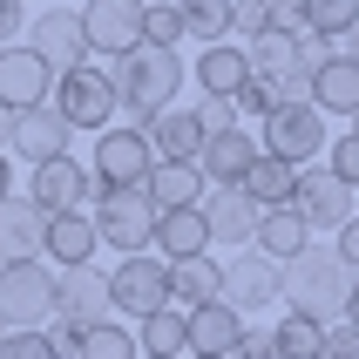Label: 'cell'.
<instances>
[{
    "label": "cell",
    "instance_id": "cell-13",
    "mask_svg": "<svg viewBox=\"0 0 359 359\" xmlns=\"http://www.w3.org/2000/svg\"><path fill=\"white\" fill-rule=\"evenodd\" d=\"M27 197H34L48 217H55V210H81V203H95V177H88V163H75V156H48V163H34Z\"/></svg>",
    "mask_w": 359,
    "mask_h": 359
},
{
    "label": "cell",
    "instance_id": "cell-42",
    "mask_svg": "<svg viewBox=\"0 0 359 359\" xmlns=\"http://www.w3.org/2000/svg\"><path fill=\"white\" fill-rule=\"evenodd\" d=\"M325 359H359V332H353L346 319L325 325Z\"/></svg>",
    "mask_w": 359,
    "mask_h": 359
},
{
    "label": "cell",
    "instance_id": "cell-41",
    "mask_svg": "<svg viewBox=\"0 0 359 359\" xmlns=\"http://www.w3.org/2000/svg\"><path fill=\"white\" fill-rule=\"evenodd\" d=\"M190 116H197L203 129H231V122H238V102H231V95H203Z\"/></svg>",
    "mask_w": 359,
    "mask_h": 359
},
{
    "label": "cell",
    "instance_id": "cell-38",
    "mask_svg": "<svg viewBox=\"0 0 359 359\" xmlns=\"http://www.w3.org/2000/svg\"><path fill=\"white\" fill-rule=\"evenodd\" d=\"M325 170H332L339 183H353V190H359V129H339V136L325 142Z\"/></svg>",
    "mask_w": 359,
    "mask_h": 359
},
{
    "label": "cell",
    "instance_id": "cell-47",
    "mask_svg": "<svg viewBox=\"0 0 359 359\" xmlns=\"http://www.w3.org/2000/svg\"><path fill=\"white\" fill-rule=\"evenodd\" d=\"M14 190V163H7V149H0V197Z\"/></svg>",
    "mask_w": 359,
    "mask_h": 359
},
{
    "label": "cell",
    "instance_id": "cell-5",
    "mask_svg": "<svg viewBox=\"0 0 359 359\" xmlns=\"http://www.w3.org/2000/svg\"><path fill=\"white\" fill-rule=\"evenodd\" d=\"M48 319H55V264L0 258V325H48Z\"/></svg>",
    "mask_w": 359,
    "mask_h": 359
},
{
    "label": "cell",
    "instance_id": "cell-9",
    "mask_svg": "<svg viewBox=\"0 0 359 359\" xmlns=\"http://www.w3.org/2000/svg\"><path fill=\"white\" fill-rule=\"evenodd\" d=\"M149 170H156V149H149V136H142L136 122L129 129H95V163H88V177L102 183H149Z\"/></svg>",
    "mask_w": 359,
    "mask_h": 359
},
{
    "label": "cell",
    "instance_id": "cell-48",
    "mask_svg": "<svg viewBox=\"0 0 359 359\" xmlns=\"http://www.w3.org/2000/svg\"><path fill=\"white\" fill-rule=\"evenodd\" d=\"M346 325L359 332V285H353V299H346Z\"/></svg>",
    "mask_w": 359,
    "mask_h": 359
},
{
    "label": "cell",
    "instance_id": "cell-40",
    "mask_svg": "<svg viewBox=\"0 0 359 359\" xmlns=\"http://www.w3.org/2000/svg\"><path fill=\"white\" fill-rule=\"evenodd\" d=\"M231 34H238V41L271 34V7H264V0H238V14H231Z\"/></svg>",
    "mask_w": 359,
    "mask_h": 359
},
{
    "label": "cell",
    "instance_id": "cell-17",
    "mask_svg": "<svg viewBox=\"0 0 359 359\" xmlns=\"http://www.w3.org/2000/svg\"><path fill=\"white\" fill-rule=\"evenodd\" d=\"M95 224H88V210H55L48 217V231H41V258L55 264V271H81V264H95Z\"/></svg>",
    "mask_w": 359,
    "mask_h": 359
},
{
    "label": "cell",
    "instance_id": "cell-36",
    "mask_svg": "<svg viewBox=\"0 0 359 359\" xmlns=\"http://www.w3.org/2000/svg\"><path fill=\"white\" fill-rule=\"evenodd\" d=\"M0 359H61V353H55V339L41 325H7L0 332Z\"/></svg>",
    "mask_w": 359,
    "mask_h": 359
},
{
    "label": "cell",
    "instance_id": "cell-12",
    "mask_svg": "<svg viewBox=\"0 0 359 359\" xmlns=\"http://www.w3.org/2000/svg\"><path fill=\"white\" fill-rule=\"evenodd\" d=\"M116 319V305H109V278H95L88 264L81 271H55V325L61 332H88V325Z\"/></svg>",
    "mask_w": 359,
    "mask_h": 359
},
{
    "label": "cell",
    "instance_id": "cell-31",
    "mask_svg": "<svg viewBox=\"0 0 359 359\" xmlns=\"http://www.w3.org/2000/svg\"><path fill=\"white\" fill-rule=\"evenodd\" d=\"M142 353H156V359H190V332H183V312L177 305H163V312H149L136 332Z\"/></svg>",
    "mask_w": 359,
    "mask_h": 359
},
{
    "label": "cell",
    "instance_id": "cell-14",
    "mask_svg": "<svg viewBox=\"0 0 359 359\" xmlns=\"http://www.w3.org/2000/svg\"><path fill=\"white\" fill-rule=\"evenodd\" d=\"M55 95V68L27 48V41H14V48H0V102L7 109H41V102Z\"/></svg>",
    "mask_w": 359,
    "mask_h": 359
},
{
    "label": "cell",
    "instance_id": "cell-25",
    "mask_svg": "<svg viewBox=\"0 0 359 359\" xmlns=\"http://www.w3.org/2000/svg\"><path fill=\"white\" fill-rule=\"evenodd\" d=\"M156 251H163V264L210 251V224H203L197 203H190V210H156Z\"/></svg>",
    "mask_w": 359,
    "mask_h": 359
},
{
    "label": "cell",
    "instance_id": "cell-15",
    "mask_svg": "<svg viewBox=\"0 0 359 359\" xmlns=\"http://www.w3.org/2000/svg\"><path fill=\"white\" fill-rule=\"evenodd\" d=\"M217 271H224V292H217V299L231 305V312H264V305L278 299V264L264 258V251H251V244H244L231 264H217Z\"/></svg>",
    "mask_w": 359,
    "mask_h": 359
},
{
    "label": "cell",
    "instance_id": "cell-34",
    "mask_svg": "<svg viewBox=\"0 0 359 359\" xmlns=\"http://www.w3.org/2000/svg\"><path fill=\"white\" fill-rule=\"evenodd\" d=\"M75 359H142V346H136V332H129V325L102 319V325H88V332L75 339Z\"/></svg>",
    "mask_w": 359,
    "mask_h": 359
},
{
    "label": "cell",
    "instance_id": "cell-22",
    "mask_svg": "<svg viewBox=\"0 0 359 359\" xmlns=\"http://www.w3.org/2000/svg\"><path fill=\"white\" fill-rule=\"evenodd\" d=\"M136 129L149 136L156 163H197V149H203V122L190 116V109H163V116L136 122Z\"/></svg>",
    "mask_w": 359,
    "mask_h": 359
},
{
    "label": "cell",
    "instance_id": "cell-2",
    "mask_svg": "<svg viewBox=\"0 0 359 359\" xmlns=\"http://www.w3.org/2000/svg\"><path fill=\"white\" fill-rule=\"evenodd\" d=\"M109 81H116L122 109H129L136 122H149V116H163V109H177V88L190 81V68L177 61V48L142 41V48H129L122 61H109Z\"/></svg>",
    "mask_w": 359,
    "mask_h": 359
},
{
    "label": "cell",
    "instance_id": "cell-10",
    "mask_svg": "<svg viewBox=\"0 0 359 359\" xmlns=\"http://www.w3.org/2000/svg\"><path fill=\"white\" fill-rule=\"evenodd\" d=\"M27 48H34L55 75L95 61L88 55V34H81V7H41V14H27Z\"/></svg>",
    "mask_w": 359,
    "mask_h": 359
},
{
    "label": "cell",
    "instance_id": "cell-32",
    "mask_svg": "<svg viewBox=\"0 0 359 359\" xmlns=\"http://www.w3.org/2000/svg\"><path fill=\"white\" fill-rule=\"evenodd\" d=\"M271 346H278V359H325V325L305 312H285L271 325Z\"/></svg>",
    "mask_w": 359,
    "mask_h": 359
},
{
    "label": "cell",
    "instance_id": "cell-33",
    "mask_svg": "<svg viewBox=\"0 0 359 359\" xmlns=\"http://www.w3.org/2000/svg\"><path fill=\"white\" fill-rule=\"evenodd\" d=\"M177 14H183V34H197L203 48H210V41H231L238 0H177Z\"/></svg>",
    "mask_w": 359,
    "mask_h": 359
},
{
    "label": "cell",
    "instance_id": "cell-53",
    "mask_svg": "<svg viewBox=\"0 0 359 359\" xmlns=\"http://www.w3.org/2000/svg\"><path fill=\"white\" fill-rule=\"evenodd\" d=\"M142 7H149V0H142Z\"/></svg>",
    "mask_w": 359,
    "mask_h": 359
},
{
    "label": "cell",
    "instance_id": "cell-19",
    "mask_svg": "<svg viewBox=\"0 0 359 359\" xmlns=\"http://www.w3.org/2000/svg\"><path fill=\"white\" fill-rule=\"evenodd\" d=\"M197 210L210 224V244H251V231H258V203L244 197L238 183H210Z\"/></svg>",
    "mask_w": 359,
    "mask_h": 359
},
{
    "label": "cell",
    "instance_id": "cell-11",
    "mask_svg": "<svg viewBox=\"0 0 359 359\" xmlns=\"http://www.w3.org/2000/svg\"><path fill=\"white\" fill-rule=\"evenodd\" d=\"M81 34L88 55L122 61L129 48H142V0H81Z\"/></svg>",
    "mask_w": 359,
    "mask_h": 359
},
{
    "label": "cell",
    "instance_id": "cell-1",
    "mask_svg": "<svg viewBox=\"0 0 359 359\" xmlns=\"http://www.w3.org/2000/svg\"><path fill=\"white\" fill-rule=\"evenodd\" d=\"M353 271H346V258L332 251V244H305L299 258H285L278 264V299L285 312H305V319H346V299H353Z\"/></svg>",
    "mask_w": 359,
    "mask_h": 359
},
{
    "label": "cell",
    "instance_id": "cell-44",
    "mask_svg": "<svg viewBox=\"0 0 359 359\" xmlns=\"http://www.w3.org/2000/svg\"><path fill=\"white\" fill-rule=\"evenodd\" d=\"M332 251H339V258H346V271L359 278V217L346 224V231H332Z\"/></svg>",
    "mask_w": 359,
    "mask_h": 359
},
{
    "label": "cell",
    "instance_id": "cell-4",
    "mask_svg": "<svg viewBox=\"0 0 359 359\" xmlns=\"http://www.w3.org/2000/svg\"><path fill=\"white\" fill-rule=\"evenodd\" d=\"M258 149L292 163V170H305L312 156H325V109H312L305 95L278 102V109L264 116V129H258Z\"/></svg>",
    "mask_w": 359,
    "mask_h": 359
},
{
    "label": "cell",
    "instance_id": "cell-20",
    "mask_svg": "<svg viewBox=\"0 0 359 359\" xmlns=\"http://www.w3.org/2000/svg\"><path fill=\"white\" fill-rule=\"evenodd\" d=\"M68 136H75V129L55 116V102H41V109H20V116H14L7 149L27 156V163H48V156H68Z\"/></svg>",
    "mask_w": 359,
    "mask_h": 359
},
{
    "label": "cell",
    "instance_id": "cell-27",
    "mask_svg": "<svg viewBox=\"0 0 359 359\" xmlns=\"http://www.w3.org/2000/svg\"><path fill=\"white\" fill-rule=\"evenodd\" d=\"M244 75H251V61H244L238 41H210V48L197 55V68H190V81H197L203 95H238Z\"/></svg>",
    "mask_w": 359,
    "mask_h": 359
},
{
    "label": "cell",
    "instance_id": "cell-46",
    "mask_svg": "<svg viewBox=\"0 0 359 359\" xmlns=\"http://www.w3.org/2000/svg\"><path fill=\"white\" fill-rule=\"evenodd\" d=\"M7 136H14V109L0 102V149H7Z\"/></svg>",
    "mask_w": 359,
    "mask_h": 359
},
{
    "label": "cell",
    "instance_id": "cell-8",
    "mask_svg": "<svg viewBox=\"0 0 359 359\" xmlns=\"http://www.w3.org/2000/svg\"><path fill=\"white\" fill-rule=\"evenodd\" d=\"M109 305L129 312V319H149L170 305V264L149 258V251H129V258L109 271Z\"/></svg>",
    "mask_w": 359,
    "mask_h": 359
},
{
    "label": "cell",
    "instance_id": "cell-39",
    "mask_svg": "<svg viewBox=\"0 0 359 359\" xmlns=\"http://www.w3.org/2000/svg\"><path fill=\"white\" fill-rule=\"evenodd\" d=\"M231 102H238V116H258V122H264V116H271V109H278L285 95H278V81H264V75H244V88H238Z\"/></svg>",
    "mask_w": 359,
    "mask_h": 359
},
{
    "label": "cell",
    "instance_id": "cell-29",
    "mask_svg": "<svg viewBox=\"0 0 359 359\" xmlns=\"http://www.w3.org/2000/svg\"><path fill=\"white\" fill-rule=\"evenodd\" d=\"M217 292H224V271L210 264V251H203V258H177V264H170V305H177V312L210 305Z\"/></svg>",
    "mask_w": 359,
    "mask_h": 359
},
{
    "label": "cell",
    "instance_id": "cell-30",
    "mask_svg": "<svg viewBox=\"0 0 359 359\" xmlns=\"http://www.w3.org/2000/svg\"><path fill=\"white\" fill-rule=\"evenodd\" d=\"M238 190H244L251 203H258V210H278V203H292V190H299V170L258 149V163L244 170V183H238Z\"/></svg>",
    "mask_w": 359,
    "mask_h": 359
},
{
    "label": "cell",
    "instance_id": "cell-43",
    "mask_svg": "<svg viewBox=\"0 0 359 359\" xmlns=\"http://www.w3.org/2000/svg\"><path fill=\"white\" fill-rule=\"evenodd\" d=\"M27 34V0H0V48H14Z\"/></svg>",
    "mask_w": 359,
    "mask_h": 359
},
{
    "label": "cell",
    "instance_id": "cell-24",
    "mask_svg": "<svg viewBox=\"0 0 359 359\" xmlns=\"http://www.w3.org/2000/svg\"><path fill=\"white\" fill-rule=\"evenodd\" d=\"M305 102H312V109H325V116H359V61L332 55L319 75L305 81Z\"/></svg>",
    "mask_w": 359,
    "mask_h": 359
},
{
    "label": "cell",
    "instance_id": "cell-6",
    "mask_svg": "<svg viewBox=\"0 0 359 359\" xmlns=\"http://www.w3.org/2000/svg\"><path fill=\"white\" fill-rule=\"evenodd\" d=\"M55 116L68 122V129H109L116 122V81H109V68H95V61H81V68H68V75H55Z\"/></svg>",
    "mask_w": 359,
    "mask_h": 359
},
{
    "label": "cell",
    "instance_id": "cell-52",
    "mask_svg": "<svg viewBox=\"0 0 359 359\" xmlns=\"http://www.w3.org/2000/svg\"><path fill=\"white\" fill-rule=\"evenodd\" d=\"M0 332H7V325H0Z\"/></svg>",
    "mask_w": 359,
    "mask_h": 359
},
{
    "label": "cell",
    "instance_id": "cell-23",
    "mask_svg": "<svg viewBox=\"0 0 359 359\" xmlns=\"http://www.w3.org/2000/svg\"><path fill=\"white\" fill-rule=\"evenodd\" d=\"M183 332H190V353H238V339H244V312H231L224 299L190 305V312H183Z\"/></svg>",
    "mask_w": 359,
    "mask_h": 359
},
{
    "label": "cell",
    "instance_id": "cell-45",
    "mask_svg": "<svg viewBox=\"0 0 359 359\" xmlns=\"http://www.w3.org/2000/svg\"><path fill=\"white\" fill-rule=\"evenodd\" d=\"M238 359H278L271 332H251V325H244V339H238Z\"/></svg>",
    "mask_w": 359,
    "mask_h": 359
},
{
    "label": "cell",
    "instance_id": "cell-49",
    "mask_svg": "<svg viewBox=\"0 0 359 359\" xmlns=\"http://www.w3.org/2000/svg\"><path fill=\"white\" fill-rule=\"evenodd\" d=\"M190 359H238V353H190Z\"/></svg>",
    "mask_w": 359,
    "mask_h": 359
},
{
    "label": "cell",
    "instance_id": "cell-37",
    "mask_svg": "<svg viewBox=\"0 0 359 359\" xmlns=\"http://www.w3.org/2000/svg\"><path fill=\"white\" fill-rule=\"evenodd\" d=\"M142 41H156V48H177V41H183L177 0H149V7H142Z\"/></svg>",
    "mask_w": 359,
    "mask_h": 359
},
{
    "label": "cell",
    "instance_id": "cell-35",
    "mask_svg": "<svg viewBox=\"0 0 359 359\" xmlns=\"http://www.w3.org/2000/svg\"><path fill=\"white\" fill-rule=\"evenodd\" d=\"M299 7H305V27L325 34V41H339V34L359 27V0H299Z\"/></svg>",
    "mask_w": 359,
    "mask_h": 359
},
{
    "label": "cell",
    "instance_id": "cell-28",
    "mask_svg": "<svg viewBox=\"0 0 359 359\" xmlns=\"http://www.w3.org/2000/svg\"><path fill=\"white\" fill-rule=\"evenodd\" d=\"M142 190H149V203H156V210H190V203H203V190H210V183H203L197 163H156Z\"/></svg>",
    "mask_w": 359,
    "mask_h": 359
},
{
    "label": "cell",
    "instance_id": "cell-3",
    "mask_svg": "<svg viewBox=\"0 0 359 359\" xmlns=\"http://www.w3.org/2000/svg\"><path fill=\"white\" fill-rule=\"evenodd\" d=\"M88 224H95V238L109 251H122V258L129 251H156V203H149L142 183H102Z\"/></svg>",
    "mask_w": 359,
    "mask_h": 359
},
{
    "label": "cell",
    "instance_id": "cell-7",
    "mask_svg": "<svg viewBox=\"0 0 359 359\" xmlns=\"http://www.w3.org/2000/svg\"><path fill=\"white\" fill-rule=\"evenodd\" d=\"M292 210L305 217V231H312V238H332V231H346V224L359 217V190H353V183H339L332 170H299Z\"/></svg>",
    "mask_w": 359,
    "mask_h": 359
},
{
    "label": "cell",
    "instance_id": "cell-51",
    "mask_svg": "<svg viewBox=\"0 0 359 359\" xmlns=\"http://www.w3.org/2000/svg\"><path fill=\"white\" fill-rule=\"evenodd\" d=\"M353 129H359V116H353Z\"/></svg>",
    "mask_w": 359,
    "mask_h": 359
},
{
    "label": "cell",
    "instance_id": "cell-21",
    "mask_svg": "<svg viewBox=\"0 0 359 359\" xmlns=\"http://www.w3.org/2000/svg\"><path fill=\"white\" fill-rule=\"evenodd\" d=\"M41 231H48V210L27 190H7L0 197V258H41Z\"/></svg>",
    "mask_w": 359,
    "mask_h": 359
},
{
    "label": "cell",
    "instance_id": "cell-26",
    "mask_svg": "<svg viewBox=\"0 0 359 359\" xmlns=\"http://www.w3.org/2000/svg\"><path fill=\"white\" fill-rule=\"evenodd\" d=\"M305 244H312V231H305V217L292 210V203H278V210H258V231H251V251H264L271 264L299 258Z\"/></svg>",
    "mask_w": 359,
    "mask_h": 359
},
{
    "label": "cell",
    "instance_id": "cell-16",
    "mask_svg": "<svg viewBox=\"0 0 359 359\" xmlns=\"http://www.w3.org/2000/svg\"><path fill=\"white\" fill-rule=\"evenodd\" d=\"M244 61H251V75L278 81V95H285V102H292V95H305V81H312L299 34H258L251 48H244Z\"/></svg>",
    "mask_w": 359,
    "mask_h": 359
},
{
    "label": "cell",
    "instance_id": "cell-50",
    "mask_svg": "<svg viewBox=\"0 0 359 359\" xmlns=\"http://www.w3.org/2000/svg\"><path fill=\"white\" fill-rule=\"evenodd\" d=\"M142 359H156V353H142Z\"/></svg>",
    "mask_w": 359,
    "mask_h": 359
},
{
    "label": "cell",
    "instance_id": "cell-18",
    "mask_svg": "<svg viewBox=\"0 0 359 359\" xmlns=\"http://www.w3.org/2000/svg\"><path fill=\"white\" fill-rule=\"evenodd\" d=\"M258 163V136L251 129H203V149H197V170L203 183H244V170Z\"/></svg>",
    "mask_w": 359,
    "mask_h": 359
}]
</instances>
